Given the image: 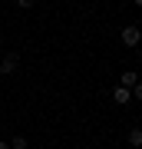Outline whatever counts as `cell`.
<instances>
[{"instance_id": "cell-7", "label": "cell", "mask_w": 142, "mask_h": 149, "mask_svg": "<svg viewBox=\"0 0 142 149\" xmlns=\"http://www.w3.org/2000/svg\"><path fill=\"white\" fill-rule=\"evenodd\" d=\"M33 3H37V0H17V7H20V10H30Z\"/></svg>"}, {"instance_id": "cell-2", "label": "cell", "mask_w": 142, "mask_h": 149, "mask_svg": "<svg viewBox=\"0 0 142 149\" xmlns=\"http://www.w3.org/2000/svg\"><path fill=\"white\" fill-rule=\"evenodd\" d=\"M139 40H142V33H139V27H136V23L122 27V43H126V47H139Z\"/></svg>"}, {"instance_id": "cell-8", "label": "cell", "mask_w": 142, "mask_h": 149, "mask_svg": "<svg viewBox=\"0 0 142 149\" xmlns=\"http://www.w3.org/2000/svg\"><path fill=\"white\" fill-rule=\"evenodd\" d=\"M0 149H10V143H3V139H0Z\"/></svg>"}, {"instance_id": "cell-1", "label": "cell", "mask_w": 142, "mask_h": 149, "mask_svg": "<svg viewBox=\"0 0 142 149\" xmlns=\"http://www.w3.org/2000/svg\"><path fill=\"white\" fill-rule=\"evenodd\" d=\"M17 66H20V53H17V50H7L3 60H0V80H3V76H10Z\"/></svg>"}, {"instance_id": "cell-3", "label": "cell", "mask_w": 142, "mask_h": 149, "mask_svg": "<svg viewBox=\"0 0 142 149\" xmlns=\"http://www.w3.org/2000/svg\"><path fill=\"white\" fill-rule=\"evenodd\" d=\"M112 100H116L119 106H126V103L132 100V93H129V86H116V90H112Z\"/></svg>"}, {"instance_id": "cell-6", "label": "cell", "mask_w": 142, "mask_h": 149, "mask_svg": "<svg viewBox=\"0 0 142 149\" xmlns=\"http://www.w3.org/2000/svg\"><path fill=\"white\" fill-rule=\"evenodd\" d=\"M26 146H30L26 136H13V139H10V149H26Z\"/></svg>"}, {"instance_id": "cell-4", "label": "cell", "mask_w": 142, "mask_h": 149, "mask_svg": "<svg viewBox=\"0 0 142 149\" xmlns=\"http://www.w3.org/2000/svg\"><path fill=\"white\" fill-rule=\"evenodd\" d=\"M139 83V73H136V70H126V73H122V83L119 86H136Z\"/></svg>"}, {"instance_id": "cell-5", "label": "cell", "mask_w": 142, "mask_h": 149, "mask_svg": "<svg viewBox=\"0 0 142 149\" xmlns=\"http://www.w3.org/2000/svg\"><path fill=\"white\" fill-rule=\"evenodd\" d=\"M129 143H132V146H142V129H139V126L129 129Z\"/></svg>"}]
</instances>
